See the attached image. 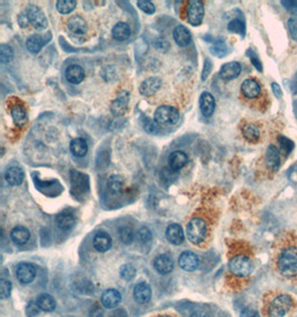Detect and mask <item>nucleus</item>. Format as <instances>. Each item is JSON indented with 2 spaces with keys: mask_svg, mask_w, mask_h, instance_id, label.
I'll use <instances>...</instances> for the list:
<instances>
[{
  "mask_svg": "<svg viewBox=\"0 0 297 317\" xmlns=\"http://www.w3.org/2000/svg\"><path fill=\"white\" fill-rule=\"evenodd\" d=\"M89 317H103V311L99 305H94L89 311Z\"/></svg>",
  "mask_w": 297,
  "mask_h": 317,
  "instance_id": "obj_48",
  "label": "nucleus"
},
{
  "mask_svg": "<svg viewBox=\"0 0 297 317\" xmlns=\"http://www.w3.org/2000/svg\"><path fill=\"white\" fill-rule=\"evenodd\" d=\"M18 24H19L21 28H26V27L30 24L29 18L25 11H22L21 13L18 15Z\"/></svg>",
  "mask_w": 297,
  "mask_h": 317,
  "instance_id": "obj_47",
  "label": "nucleus"
},
{
  "mask_svg": "<svg viewBox=\"0 0 297 317\" xmlns=\"http://www.w3.org/2000/svg\"><path fill=\"white\" fill-rule=\"evenodd\" d=\"M287 27H289L291 37L297 43V16H292L287 21Z\"/></svg>",
  "mask_w": 297,
  "mask_h": 317,
  "instance_id": "obj_44",
  "label": "nucleus"
},
{
  "mask_svg": "<svg viewBox=\"0 0 297 317\" xmlns=\"http://www.w3.org/2000/svg\"><path fill=\"white\" fill-rule=\"evenodd\" d=\"M187 238L190 242L199 245L205 241L207 235V224L201 218H193L187 224Z\"/></svg>",
  "mask_w": 297,
  "mask_h": 317,
  "instance_id": "obj_2",
  "label": "nucleus"
},
{
  "mask_svg": "<svg viewBox=\"0 0 297 317\" xmlns=\"http://www.w3.org/2000/svg\"><path fill=\"white\" fill-rule=\"evenodd\" d=\"M155 269L161 275H167L172 273L174 269V261L167 254H163L155 258L154 261Z\"/></svg>",
  "mask_w": 297,
  "mask_h": 317,
  "instance_id": "obj_13",
  "label": "nucleus"
},
{
  "mask_svg": "<svg viewBox=\"0 0 297 317\" xmlns=\"http://www.w3.org/2000/svg\"><path fill=\"white\" fill-rule=\"evenodd\" d=\"M282 4L284 6V8L286 9V10H289L290 12L294 13L295 16H297V0L295 1V0H283L282 1Z\"/></svg>",
  "mask_w": 297,
  "mask_h": 317,
  "instance_id": "obj_46",
  "label": "nucleus"
},
{
  "mask_svg": "<svg viewBox=\"0 0 297 317\" xmlns=\"http://www.w3.org/2000/svg\"><path fill=\"white\" fill-rule=\"evenodd\" d=\"M278 144H280V147L282 148V151L286 154V155H289V154L293 151V148L295 146V144L292 142L291 139L283 137V136L278 138Z\"/></svg>",
  "mask_w": 297,
  "mask_h": 317,
  "instance_id": "obj_41",
  "label": "nucleus"
},
{
  "mask_svg": "<svg viewBox=\"0 0 297 317\" xmlns=\"http://www.w3.org/2000/svg\"><path fill=\"white\" fill-rule=\"evenodd\" d=\"M243 136L244 138L248 140V142H257L260 137V130L257 126H255L254 124H246L243 127Z\"/></svg>",
  "mask_w": 297,
  "mask_h": 317,
  "instance_id": "obj_33",
  "label": "nucleus"
},
{
  "mask_svg": "<svg viewBox=\"0 0 297 317\" xmlns=\"http://www.w3.org/2000/svg\"><path fill=\"white\" fill-rule=\"evenodd\" d=\"M166 237H167L168 242L173 244V245H181L184 242V239H185L182 226L178 224L169 225L167 229H166Z\"/></svg>",
  "mask_w": 297,
  "mask_h": 317,
  "instance_id": "obj_20",
  "label": "nucleus"
},
{
  "mask_svg": "<svg viewBox=\"0 0 297 317\" xmlns=\"http://www.w3.org/2000/svg\"><path fill=\"white\" fill-rule=\"evenodd\" d=\"M36 274V267L30 263H20L17 266L16 276L21 284H30L35 279Z\"/></svg>",
  "mask_w": 297,
  "mask_h": 317,
  "instance_id": "obj_8",
  "label": "nucleus"
},
{
  "mask_svg": "<svg viewBox=\"0 0 297 317\" xmlns=\"http://www.w3.org/2000/svg\"><path fill=\"white\" fill-rule=\"evenodd\" d=\"M280 273L285 277L297 276V246H289L283 250L277 260Z\"/></svg>",
  "mask_w": 297,
  "mask_h": 317,
  "instance_id": "obj_1",
  "label": "nucleus"
},
{
  "mask_svg": "<svg viewBox=\"0 0 297 317\" xmlns=\"http://www.w3.org/2000/svg\"><path fill=\"white\" fill-rule=\"evenodd\" d=\"M265 161L272 171H277L281 167V154L276 146L269 145L265 153Z\"/></svg>",
  "mask_w": 297,
  "mask_h": 317,
  "instance_id": "obj_11",
  "label": "nucleus"
},
{
  "mask_svg": "<svg viewBox=\"0 0 297 317\" xmlns=\"http://www.w3.org/2000/svg\"><path fill=\"white\" fill-rule=\"evenodd\" d=\"M40 307L38 306L37 302H29L26 307V315L28 317H36L40 313Z\"/></svg>",
  "mask_w": 297,
  "mask_h": 317,
  "instance_id": "obj_45",
  "label": "nucleus"
},
{
  "mask_svg": "<svg viewBox=\"0 0 297 317\" xmlns=\"http://www.w3.org/2000/svg\"><path fill=\"white\" fill-rule=\"evenodd\" d=\"M227 29L232 33L235 34H240L242 36H245V31H246V27L245 24L240 19H234L231 22H229L227 26Z\"/></svg>",
  "mask_w": 297,
  "mask_h": 317,
  "instance_id": "obj_37",
  "label": "nucleus"
},
{
  "mask_svg": "<svg viewBox=\"0 0 297 317\" xmlns=\"http://www.w3.org/2000/svg\"><path fill=\"white\" fill-rule=\"evenodd\" d=\"M57 224L62 230H70L76 224V216L71 211L60 212L57 216Z\"/></svg>",
  "mask_w": 297,
  "mask_h": 317,
  "instance_id": "obj_28",
  "label": "nucleus"
},
{
  "mask_svg": "<svg viewBox=\"0 0 297 317\" xmlns=\"http://www.w3.org/2000/svg\"><path fill=\"white\" fill-rule=\"evenodd\" d=\"M25 12L27 13V16H28L30 24L34 26V28L38 30H43L45 28H47L48 26L47 18L45 16L44 11L38 6H35V4H28L25 9Z\"/></svg>",
  "mask_w": 297,
  "mask_h": 317,
  "instance_id": "obj_6",
  "label": "nucleus"
},
{
  "mask_svg": "<svg viewBox=\"0 0 297 317\" xmlns=\"http://www.w3.org/2000/svg\"><path fill=\"white\" fill-rule=\"evenodd\" d=\"M129 93L127 90H121L111 104L110 110L115 116H124L128 110Z\"/></svg>",
  "mask_w": 297,
  "mask_h": 317,
  "instance_id": "obj_9",
  "label": "nucleus"
},
{
  "mask_svg": "<svg viewBox=\"0 0 297 317\" xmlns=\"http://www.w3.org/2000/svg\"><path fill=\"white\" fill-rule=\"evenodd\" d=\"M112 37L116 40H119V42H124V40L128 39L130 37V34H132V29L128 24L126 22H117V24L112 27L111 30Z\"/></svg>",
  "mask_w": 297,
  "mask_h": 317,
  "instance_id": "obj_27",
  "label": "nucleus"
},
{
  "mask_svg": "<svg viewBox=\"0 0 297 317\" xmlns=\"http://www.w3.org/2000/svg\"><path fill=\"white\" fill-rule=\"evenodd\" d=\"M188 156L182 151H175L170 154L168 157V165L169 168L175 171L182 169L184 166L187 164Z\"/></svg>",
  "mask_w": 297,
  "mask_h": 317,
  "instance_id": "obj_22",
  "label": "nucleus"
},
{
  "mask_svg": "<svg viewBox=\"0 0 297 317\" xmlns=\"http://www.w3.org/2000/svg\"><path fill=\"white\" fill-rule=\"evenodd\" d=\"M36 302H37L40 310L44 312H52L56 309L55 298L49 295V294H40Z\"/></svg>",
  "mask_w": 297,
  "mask_h": 317,
  "instance_id": "obj_30",
  "label": "nucleus"
},
{
  "mask_svg": "<svg viewBox=\"0 0 297 317\" xmlns=\"http://www.w3.org/2000/svg\"><path fill=\"white\" fill-rule=\"evenodd\" d=\"M11 293V283L10 280H8L6 278H1L0 280V297L4 300L10 296Z\"/></svg>",
  "mask_w": 297,
  "mask_h": 317,
  "instance_id": "obj_40",
  "label": "nucleus"
},
{
  "mask_svg": "<svg viewBox=\"0 0 297 317\" xmlns=\"http://www.w3.org/2000/svg\"><path fill=\"white\" fill-rule=\"evenodd\" d=\"M107 184H108V188H109V190L112 194H119L123 192L125 179L121 175L114 174L108 178Z\"/></svg>",
  "mask_w": 297,
  "mask_h": 317,
  "instance_id": "obj_32",
  "label": "nucleus"
},
{
  "mask_svg": "<svg viewBox=\"0 0 297 317\" xmlns=\"http://www.w3.org/2000/svg\"><path fill=\"white\" fill-rule=\"evenodd\" d=\"M156 123L165 126L176 125L179 120V112L173 106L164 105L157 108L154 115Z\"/></svg>",
  "mask_w": 297,
  "mask_h": 317,
  "instance_id": "obj_5",
  "label": "nucleus"
},
{
  "mask_svg": "<svg viewBox=\"0 0 297 317\" xmlns=\"http://www.w3.org/2000/svg\"><path fill=\"white\" fill-rule=\"evenodd\" d=\"M272 89H273L274 94H275L277 97H280V98L282 97L283 92H282V89H281V87H280V85L276 84V83H273V84H272Z\"/></svg>",
  "mask_w": 297,
  "mask_h": 317,
  "instance_id": "obj_51",
  "label": "nucleus"
},
{
  "mask_svg": "<svg viewBox=\"0 0 297 317\" xmlns=\"http://www.w3.org/2000/svg\"><path fill=\"white\" fill-rule=\"evenodd\" d=\"M93 244L96 251L100 253H105L110 250L112 242L109 234H107L105 232H99L95 235V237H94Z\"/></svg>",
  "mask_w": 297,
  "mask_h": 317,
  "instance_id": "obj_25",
  "label": "nucleus"
},
{
  "mask_svg": "<svg viewBox=\"0 0 297 317\" xmlns=\"http://www.w3.org/2000/svg\"><path fill=\"white\" fill-rule=\"evenodd\" d=\"M4 179L11 186H18L25 179V173L20 167H10L4 173Z\"/></svg>",
  "mask_w": 297,
  "mask_h": 317,
  "instance_id": "obj_24",
  "label": "nucleus"
},
{
  "mask_svg": "<svg viewBox=\"0 0 297 317\" xmlns=\"http://www.w3.org/2000/svg\"><path fill=\"white\" fill-rule=\"evenodd\" d=\"M67 28L75 35H85L88 30L87 21L82 16L75 15L67 21Z\"/></svg>",
  "mask_w": 297,
  "mask_h": 317,
  "instance_id": "obj_16",
  "label": "nucleus"
},
{
  "mask_svg": "<svg viewBox=\"0 0 297 317\" xmlns=\"http://www.w3.org/2000/svg\"><path fill=\"white\" fill-rule=\"evenodd\" d=\"M156 317H172V316H167V315H161V316H156Z\"/></svg>",
  "mask_w": 297,
  "mask_h": 317,
  "instance_id": "obj_54",
  "label": "nucleus"
},
{
  "mask_svg": "<svg viewBox=\"0 0 297 317\" xmlns=\"http://www.w3.org/2000/svg\"><path fill=\"white\" fill-rule=\"evenodd\" d=\"M242 72V66L237 61H229L224 63L219 70V76L224 80H232L237 78Z\"/></svg>",
  "mask_w": 297,
  "mask_h": 317,
  "instance_id": "obj_12",
  "label": "nucleus"
},
{
  "mask_svg": "<svg viewBox=\"0 0 297 317\" xmlns=\"http://www.w3.org/2000/svg\"><path fill=\"white\" fill-rule=\"evenodd\" d=\"M11 117L18 126H24L27 123L26 109L20 105H15L11 108Z\"/></svg>",
  "mask_w": 297,
  "mask_h": 317,
  "instance_id": "obj_34",
  "label": "nucleus"
},
{
  "mask_svg": "<svg viewBox=\"0 0 297 317\" xmlns=\"http://www.w3.org/2000/svg\"><path fill=\"white\" fill-rule=\"evenodd\" d=\"M118 236L121 243L126 244V245H129L134 241V232L132 228L127 227V226H124V227H120L118 229Z\"/></svg>",
  "mask_w": 297,
  "mask_h": 317,
  "instance_id": "obj_36",
  "label": "nucleus"
},
{
  "mask_svg": "<svg viewBox=\"0 0 297 317\" xmlns=\"http://www.w3.org/2000/svg\"><path fill=\"white\" fill-rule=\"evenodd\" d=\"M44 39L40 35H31L30 37L27 39L26 42V47L28 51L34 53V55H36V53H38L40 51H42V48L44 47Z\"/></svg>",
  "mask_w": 297,
  "mask_h": 317,
  "instance_id": "obj_31",
  "label": "nucleus"
},
{
  "mask_svg": "<svg viewBox=\"0 0 297 317\" xmlns=\"http://www.w3.org/2000/svg\"><path fill=\"white\" fill-rule=\"evenodd\" d=\"M65 77L70 84L77 85L84 80L85 70L84 68L79 65H70L65 71Z\"/></svg>",
  "mask_w": 297,
  "mask_h": 317,
  "instance_id": "obj_23",
  "label": "nucleus"
},
{
  "mask_svg": "<svg viewBox=\"0 0 297 317\" xmlns=\"http://www.w3.org/2000/svg\"><path fill=\"white\" fill-rule=\"evenodd\" d=\"M120 277L125 280H132L136 275V269L130 264H125L120 267Z\"/></svg>",
  "mask_w": 297,
  "mask_h": 317,
  "instance_id": "obj_38",
  "label": "nucleus"
},
{
  "mask_svg": "<svg viewBox=\"0 0 297 317\" xmlns=\"http://www.w3.org/2000/svg\"><path fill=\"white\" fill-rule=\"evenodd\" d=\"M216 107L215 98L211 94L204 92L199 97V108L201 114L205 117H210L214 114Z\"/></svg>",
  "mask_w": 297,
  "mask_h": 317,
  "instance_id": "obj_18",
  "label": "nucleus"
},
{
  "mask_svg": "<svg viewBox=\"0 0 297 317\" xmlns=\"http://www.w3.org/2000/svg\"><path fill=\"white\" fill-rule=\"evenodd\" d=\"M241 317H259V315L255 310L250 309V307H247V309L242 311Z\"/></svg>",
  "mask_w": 297,
  "mask_h": 317,
  "instance_id": "obj_49",
  "label": "nucleus"
},
{
  "mask_svg": "<svg viewBox=\"0 0 297 317\" xmlns=\"http://www.w3.org/2000/svg\"><path fill=\"white\" fill-rule=\"evenodd\" d=\"M205 16L204 3L200 0H191L187 6L188 22L192 26H199Z\"/></svg>",
  "mask_w": 297,
  "mask_h": 317,
  "instance_id": "obj_7",
  "label": "nucleus"
},
{
  "mask_svg": "<svg viewBox=\"0 0 297 317\" xmlns=\"http://www.w3.org/2000/svg\"><path fill=\"white\" fill-rule=\"evenodd\" d=\"M241 90L242 94L244 95L246 98L255 99L259 96L260 93H262V87H260V85L255 79L248 78L243 81Z\"/></svg>",
  "mask_w": 297,
  "mask_h": 317,
  "instance_id": "obj_15",
  "label": "nucleus"
},
{
  "mask_svg": "<svg viewBox=\"0 0 297 317\" xmlns=\"http://www.w3.org/2000/svg\"><path fill=\"white\" fill-rule=\"evenodd\" d=\"M161 79L158 77H148L139 86V93L145 97H150L155 95L161 87Z\"/></svg>",
  "mask_w": 297,
  "mask_h": 317,
  "instance_id": "obj_10",
  "label": "nucleus"
},
{
  "mask_svg": "<svg viewBox=\"0 0 297 317\" xmlns=\"http://www.w3.org/2000/svg\"><path fill=\"white\" fill-rule=\"evenodd\" d=\"M173 36H174V40L176 42V44L179 47H187L192 42L191 31L183 25H179L174 29Z\"/></svg>",
  "mask_w": 297,
  "mask_h": 317,
  "instance_id": "obj_21",
  "label": "nucleus"
},
{
  "mask_svg": "<svg viewBox=\"0 0 297 317\" xmlns=\"http://www.w3.org/2000/svg\"><path fill=\"white\" fill-rule=\"evenodd\" d=\"M137 4L141 10L148 13V15H152L156 11L155 4L151 1H148V0H139V1H137Z\"/></svg>",
  "mask_w": 297,
  "mask_h": 317,
  "instance_id": "obj_42",
  "label": "nucleus"
},
{
  "mask_svg": "<svg viewBox=\"0 0 297 317\" xmlns=\"http://www.w3.org/2000/svg\"><path fill=\"white\" fill-rule=\"evenodd\" d=\"M190 317H208L207 316L204 312H200V311H197V312H194Z\"/></svg>",
  "mask_w": 297,
  "mask_h": 317,
  "instance_id": "obj_53",
  "label": "nucleus"
},
{
  "mask_svg": "<svg viewBox=\"0 0 297 317\" xmlns=\"http://www.w3.org/2000/svg\"><path fill=\"white\" fill-rule=\"evenodd\" d=\"M121 302V295L117 289L110 288L102 293L101 295V304L106 309H115Z\"/></svg>",
  "mask_w": 297,
  "mask_h": 317,
  "instance_id": "obj_19",
  "label": "nucleus"
},
{
  "mask_svg": "<svg viewBox=\"0 0 297 317\" xmlns=\"http://www.w3.org/2000/svg\"><path fill=\"white\" fill-rule=\"evenodd\" d=\"M293 306L292 297L282 294L271 301L268 305V315L271 317H283L289 313Z\"/></svg>",
  "mask_w": 297,
  "mask_h": 317,
  "instance_id": "obj_3",
  "label": "nucleus"
},
{
  "mask_svg": "<svg viewBox=\"0 0 297 317\" xmlns=\"http://www.w3.org/2000/svg\"><path fill=\"white\" fill-rule=\"evenodd\" d=\"M250 61L254 63V66L256 67V69L259 70V71H262V70H263V68H262V63L259 62V60H258V58H257V57H256V56H250Z\"/></svg>",
  "mask_w": 297,
  "mask_h": 317,
  "instance_id": "obj_52",
  "label": "nucleus"
},
{
  "mask_svg": "<svg viewBox=\"0 0 297 317\" xmlns=\"http://www.w3.org/2000/svg\"><path fill=\"white\" fill-rule=\"evenodd\" d=\"M110 317H127V313H126V311L123 309H116L111 313Z\"/></svg>",
  "mask_w": 297,
  "mask_h": 317,
  "instance_id": "obj_50",
  "label": "nucleus"
},
{
  "mask_svg": "<svg viewBox=\"0 0 297 317\" xmlns=\"http://www.w3.org/2000/svg\"><path fill=\"white\" fill-rule=\"evenodd\" d=\"M178 264L184 270L194 271L198 268V266H199V260H198L197 255H195L193 252H184L182 255L179 256Z\"/></svg>",
  "mask_w": 297,
  "mask_h": 317,
  "instance_id": "obj_14",
  "label": "nucleus"
},
{
  "mask_svg": "<svg viewBox=\"0 0 297 317\" xmlns=\"http://www.w3.org/2000/svg\"><path fill=\"white\" fill-rule=\"evenodd\" d=\"M76 4L77 2L75 0H58L56 2V8L57 10L61 15H67V13H70L76 8Z\"/></svg>",
  "mask_w": 297,
  "mask_h": 317,
  "instance_id": "obj_35",
  "label": "nucleus"
},
{
  "mask_svg": "<svg viewBox=\"0 0 297 317\" xmlns=\"http://www.w3.org/2000/svg\"><path fill=\"white\" fill-rule=\"evenodd\" d=\"M137 238H138L139 243L147 244V243H149L151 241L152 235H151V232L149 229L146 228V227H143V228H141L138 230Z\"/></svg>",
  "mask_w": 297,
  "mask_h": 317,
  "instance_id": "obj_43",
  "label": "nucleus"
},
{
  "mask_svg": "<svg viewBox=\"0 0 297 317\" xmlns=\"http://www.w3.org/2000/svg\"><path fill=\"white\" fill-rule=\"evenodd\" d=\"M134 298L138 304H147L151 298V288L145 282L138 283L134 289Z\"/></svg>",
  "mask_w": 297,
  "mask_h": 317,
  "instance_id": "obj_17",
  "label": "nucleus"
},
{
  "mask_svg": "<svg viewBox=\"0 0 297 317\" xmlns=\"http://www.w3.org/2000/svg\"><path fill=\"white\" fill-rule=\"evenodd\" d=\"M229 270L238 277H246L253 271V263L247 256L237 255L229 261Z\"/></svg>",
  "mask_w": 297,
  "mask_h": 317,
  "instance_id": "obj_4",
  "label": "nucleus"
},
{
  "mask_svg": "<svg viewBox=\"0 0 297 317\" xmlns=\"http://www.w3.org/2000/svg\"><path fill=\"white\" fill-rule=\"evenodd\" d=\"M10 238L16 245H24V244L29 241L30 232L25 226H16V227L12 228L11 230Z\"/></svg>",
  "mask_w": 297,
  "mask_h": 317,
  "instance_id": "obj_26",
  "label": "nucleus"
},
{
  "mask_svg": "<svg viewBox=\"0 0 297 317\" xmlns=\"http://www.w3.org/2000/svg\"><path fill=\"white\" fill-rule=\"evenodd\" d=\"M70 152L76 157H84L88 152V145L83 138H75L70 143Z\"/></svg>",
  "mask_w": 297,
  "mask_h": 317,
  "instance_id": "obj_29",
  "label": "nucleus"
},
{
  "mask_svg": "<svg viewBox=\"0 0 297 317\" xmlns=\"http://www.w3.org/2000/svg\"><path fill=\"white\" fill-rule=\"evenodd\" d=\"M12 58H13V52L11 47L8 46V45L2 44L1 46H0V59H1V62L6 63V62L11 61Z\"/></svg>",
  "mask_w": 297,
  "mask_h": 317,
  "instance_id": "obj_39",
  "label": "nucleus"
}]
</instances>
